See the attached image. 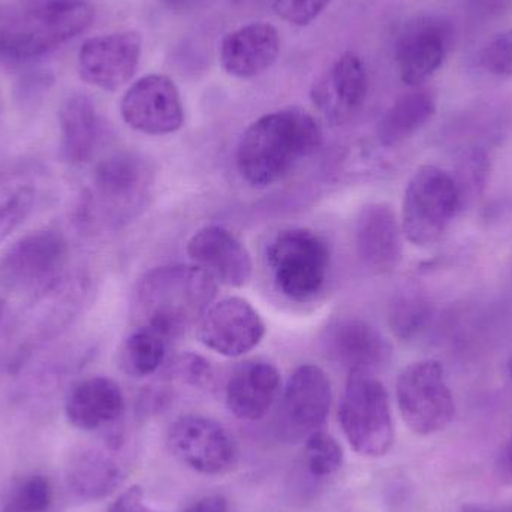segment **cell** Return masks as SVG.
Here are the masks:
<instances>
[{
    "instance_id": "obj_1",
    "label": "cell",
    "mask_w": 512,
    "mask_h": 512,
    "mask_svg": "<svg viewBox=\"0 0 512 512\" xmlns=\"http://www.w3.org/2000/svg\"><path fill=\"white\" fill-rule=\"evenodd\" d=\"M216 292L218 282L198 265L152 268L132 292V319L137 328H149L168 340L200 322Z\"/></svg>"
},
{
    "instance_id": "obj_2",
    "label": "cell",
    "mask_w": 512,
    "mask_h": 512,
    "mask_svg": "<svg viewBox=\"0 0 512 512\" xmlns=\"http://www.w3.org/2000/svg\"><path fill=\"white\" fill-rule=\"evenodd\" d=\"M322 143L318 120L303 108H283L256 119L240 138L236 162L240 176L255 188L282 180Z\"/></svg>"
},
{
    "instance_id": "obj_3",
    "label": "cell",
    "mask_w": 512,
    "mask_h": 512,
    "mask_svg": "<svg viewBox=\"0 0 512 512\" xmlns=\"http://www.w3.org/2000/svg\"><path fill=\"white\" fill-rule=\"evenodd\" d=\"M87 0H18L0 5V60L26 63L68 44L92 26Z\"/></svg>"
},
{
    "instance_id": "obj_4",
    "label": "cell",
    "mask_w": 512,
    "mask_h": 512,
    "mask_svg": "<svg viewBox=\"0 0 512 512\" xmlns=\"http://www.w3.org/2000/svg\"><path fill=\"white\" fill-rule=\"evenodd\" d=\"M152 186L149 164L132 153L99 162L81 195L75 218L84 230H110L128 222L146 204Z\"/></svg>"
},
{
    "instance_id": "obj_5",
    "label": "cell",
    "mask_w": 512,
    "mask_h": 512,
    "mask_svg": "<svg viewBox=\"0 0 512 512\" xmlns=\"http://www.w3.org/2000/svg\"><path fill=\"white\" fill-rule=\"evenodd\" d=\"M267 262L277 289L289 300L309 301L324 289L330 273L327 240L307 228H289L274 236Z\"/></svg>"
},
{
    "instance_id": "obj_6",
    "label": "cell",
    "mask_w": 512,
    "mask_h": 512,
    "mask_svg": "<svg viewBox=\"0 0 512 512\" xmlns=\"http://www.w3.org/2000/svg\"><path fill=\"white\" fill-rule=\"evenodd\" d=\"M462 206L454 177L435 165H423L405 189L400 222L403 236L415 246L439 242Z\"/></svg>"
},
{
    "instance_id": "obj_7",
    "label": "cell",
    "mask_w": 512,
    "mask_h": 512,
    "mask_svg": "<svg viewBox=\"0 0 512 512\" xmlns=\"http://www.w3.org/2000/svg\"><path fill=\"white\" fill-rule=\"evenodd\" d=\"M339 423L360 456H385L394 444L390 399L384 385L367 373H349L339 408Z\"/></svg>"
},
{
    "instance_id": "obj_8",
    "label": "cell",
    "mask_w": 512,
    "mask_h": 512,
    "mask_svg": "<svg viewBox=\"0 0 512 512\" xmlns=\"http://www.w3.org/2000/svg\"><path fill=\"white\" fill-rule=\"evenodd\" d=\"M396 399L403 421L415 435L442 432L456 415L453 393L439 361H415L405 367L397 378Z\"/></svg>"
},
{
    "instance_id": "obj_9",
    "label": "cell",
    "mask_w": 512,
    "mask_h": 512,
    "mask_svg": "<svg viewBox=\"0 0 512 512\" xmlns=\"http://www.w3.org/2000/svg\"><path fill=\"white\" fill-rule=\"evenodd\" d=\"M68 243L53 230L21 237L0 259V280L17 291L41 294L65 277Z\"/></svg>"
},
{
    "instance_id": "obj_10",
    "label": "cell",
    "mask_w": 512,
    "mask_h": 512,
    "mask_svg": "<svg viewBox=\"0 0 512 512\" xmlns=\"http://www.w3.org/2000/svg\"><path fill=\"white\" fill-rule=\"evenodd\" d=\"M171 454L192 471L225 475L239 462L236 442L227 429L212 418L185 415L171 424L167 436Z\"/></svg>"
},
{
    "instance_id": "obj_11",
    "label": "cell",
    "mask_w": 512,
    "mask_h": 512,
    "mask_svg": "<svg viewBox=\"0 0 512 512\" xmlns=\"http://www.w3.org/2000/svg\"><path fill=\"white\" fill-rule=\"evenodd\" d=\"M120 113L129 128L147 135L174 134L185 123L179 87L162 74L135 81L123 95Z\"/></svg>"
},
{
    "instance_id": "obj_12",
    "label": "cell",
    "mask_w": 512,
    "mask_h": 512,
    "mask_svg": "<svg viewBox=\"0 0 512 512\" xmlns=\"http://www.w3.org/2000/svg\"><path fill=\"white\" fill-rule=\"evenodd\" d=\"M143 39L135 30L93 36L78 51V74L90 86L116 92L137 74Z\"/></svg>"
},
{
    "instance_id": "obj_13",
    "label": "cell",
    "mask_w": 512,
    "mask_h": 512,
    "mask_svg": "<svg viewBox=\"0 0 512 512\" xmlns=\"http://www.w3.org/2000/svg\"><path fill=\"white\" fill-rule=\"evenodd\" d=\"M454 38L453 24L438 15H423L403 27L396 42V63L403 83L418 87L441 69Z\"/></svg>"
},
{
    "instance_id": "obj_14",
    "label": "cell",
    "mask_w": 512,
    "mask_h": 512,
    "mask_svg": "<svg viewBox=\"0 0 512 512\" xmlns=\"http://www.w3.org/2000/svg\"><path fill=\"white\" fill-rule=\"evenodd\" d=\"M198 336L216 354L242 357L264 339L265 324L248 300L230 297L206 310L198 322Z\"/></svg>"
},
{
    "instance_id": "obj_15",
    "label": "cell",
    "mask_w": 512,
    "mask_h": 512,
    "mask_svg": "<svg viewBox=\"0 0 512 512\" xmlns=\"http://www.w3.org/2000/svg\"><path fill=\"white\" fill-rule=\"evenodd\" d=\"M188 255L216 282L231 288L248 285L254 271L246 246L231 231L218 225L198 230L188 242Z\"/></svg>"
},
{
    "instance_id": "obj_16",
    "label": "cell",
    "mask_w": 512,
    "mask_h": 512,
    "mask_svg": "<svg viewBox=\"0 0 512 512\" xmlns=\"http://www.w3.org/2000/svg\"><path fill=\"white\" fill-rule=\"evenodd\" d=\"M331 360L349 373L373 375L390 364L393 348L387 337L360 319L337 322L324 340Z\"/></svg>"
},
{
    "instance_id": "obj_17",
    "label": "cell",
    "mask_w": 512,
    "mask_h": 512,
    "mask_svg": "<svg viewBox=\"0 0 512 512\" xmlns=\"http://www.w3.org/2000/svg\"><path fill=\"white\" fill-rule=\"evenodd\" d=\"M402 224L387 203L364 206L355 222V249L361 261L376 273H391L402 261Z\"/></svg>"
},
{
    "instance_id": "obj_18",
    "label": "cell",
    "mask_w": 512,
    "mask_h": 512,
    "mask_svg": "<svg viewBox=\"0 0 512 512\" xmlns=\"http://www.w3.org/2000/svg\"><path fill=\"white\" fill-rule=\"evenodd\" d=\"M331 397V382L321 367H297L283 391L282 412L288 429L300 435L321 430L330 412Z\"/></svg>"
},
{
    "instance_id": "obj_19",
    "label": "cell",
    "mask_w": 512,
    "mask_h": 512,
    "mask_svg": "<svg viewBox=\"0 0 512 512\" xmlns=\"http://www.w3.org/2000/svg\"><path fill=\"white\" fill-rule=\"evenodd\" d=\"M369 93V75L363 59L354 51L342 54L321 81L315 84L312 98L331 120L342 122L357 113Z\"/></svg>"
},
{
    "instance_id": "obj_20",
    "label": "cell",
    "mask_w": 512,
    "mask_h": 512,
    "mask_svg": "<svg viewBox=\"0 0 512 512\" xmlns=\"http://www.w3.org/2000/svg\"><path fill=\"white\" fill-rule=\"evenodd\" d=\"M279 53L280 36L276 27L256 21L225 36L221 44L222 68L233 77L248 80L268 71Z\"/></svg>"
},
{
    "instance_id": "obj_21",
    "label": "cell",
    "mask_w": 512,
    "mask_h": 512,
    "mask_svg": "<svg viewBox=\"0 0 512 512\" xmlns=\"http://www.w3.org/2000/svg\"><path fill=\"white\" fill-rule=\"evenodd\" d=\"M280 391V373L274 364L249 360L240 364L228 379L225 399L234 417L258 421L267 415Z\"/></svg>"
},
{
    "instance_id": "obj_22",
    "label": "cell",
    "mask_w": 512,
    "mask_h": 512,
    "mask_svg": "<svg viewBox=\"0 0 512 512\" xmlns=\"http://www.w3.org/2000/svg\"><path fill=\"white\" fill-rule=\"evenodd\" d=\"M65 411L72 426L92 432L110 426L122 417L125 397L114 379L93 376L72 388Z\"/></svg>"
},
{
    "instance_id": "obj_23",
    "label": "cell",
    "mask_w": 512,
    "mask_h": 512,
    "mask_svg": "<svg viewBox=\"0 0 512 512\" xmlns=\"http://www.w3.org/2000/svg\"><path fill=\"white\" fill-rule=\"evenodd\" d=\"M60 156L71 165L87 164L98 152L102 120L89 96L75 93L63 101L59 111Z\"/></svg>"
},
{
    "instance_id": "obj_24",
    "label": "cell",
    "mask_w": 512,
    "mask_h": 512,
    "mask_svg": "<svg viewBox=\"0 0 512 512\" xmlns=\"http://www.w3.org/2000/svg\"><path fill=\"white\" fill-rule=\"evenodd\" d=\"M125 471L116 456L99 448H84L69 459V489L86 501L107 498L122 484Z\"/></svg>"
},
{
    "instance_id": "obj_25",
    "label": "cell",
    "mask_w": 512,
    "mask_h": 512,
    "mask_svg": "<svg viewBox=\"0 0 512 512\" xmlns=\"http://www.w3.org/2000/svg\"><path fill=\"white\" fill-rule=\"evenodd\" d=\"M436 113V98L430 90L418 89L400 96L382 116L376 135L381 146L396 147L417 134Z\"/></svg>"
},
{
    "instance_id": "obj_26",
    "label": "cell",
    "mask_w": 512,
    "mask_h": 512,
    "mask_svg": "<svg viewBox=\"0 0 512 512\" xmlns=\"http://www.w3.org/2000/svg\"><path fill=\"white\" fill-rule=\"evenodd\" d=\"M510 117V108L504 102H478L450 123L448 137L459 141L462 149H469V147L486 149V144L504 134L510 123Z\"/></svg>"
},
{
    "instance_id": "obj_27",
    "label": "cell",
    "mask_w": 512,
    "mask_h": 512,
    "mask_svg": "<svg viewBox=\"0 0 512 512\" xmlns=\"http://www.w3.org/2000/svg\"><path fill=\"white\" fill-rule=\"evenodd\" d=\"M38 185L20 168H0V242L8 239L35 209Z\"/></svg>"
},
{
    "instance_id": "obj_28",
    "label": "cell",
    "mask_w": 512,
    "mask_h": 512,
    "mask_svg": "<svg viewBox=\"0 0 512 512\" xmlns=\"http://www.w3.org/2000/svg\"><path fill=\"white\" fill-rule=\"evenodd\" d=\"M167 357V339L149 328H137L123 343L120 363L135 378L153 375Z\"/></svg>"
},
{
    "instance_id": "obj_29",
    "label": "cell",
    "mask_w": 512,
    "mask_h": 512,
    "mask_svg": "<svg viewBox=\"0 0 512 512\" xmlns=\"http://www.w3.org/2000/svg\"><path fill=\"white\" fill-rule=\"evenodd\" d=\"M432 316V303L426 298L420 295H403L391 304V330L399 339H415L426 330Z\"/></svg>"
},
{
    "instance_id": "obj_30",
    "label": "cell",
    "mask_w": 512,
    "mask_h": 512,
    "mask_svg": "<svg viewBox=\"0 0 512 512\" xmlns=\"http://www.w3.org/2000/svg\"><path fill=\"white\" fill-rule=\"evenodd\" d=\"M343 463V451L339 442L328 433L313 432L304 447L303 465L316 480L333 477Z\"/></svg>"
},
{
    "instance_id": "obj_31",
    "label": "cell",
    "mask_w": 512,
    "mask_h": 512,
    "mask_svg": "<svg viewBox=\"0 0 512 512\" xmlns=\"http://www.w3.org/2000/svg\"><path fill=\"white\" fill-rule=\"evenodd\" d=\"M460 155L462 158L459 161V168L456 176L453 177L459 188L462 204H465V201L477 197L481 189L486 186L490 165L486 149L469 147V149H462Z\"/></svg>"
},
{
    "instance_id": "obj_32",
    "label": "cell",
    "mask_w": 512,
    "mask_h": 512,
    "mask_svg": "<svg viewBox=\"0 0 512 512\" xmlns=\"http://www.w3.org/2000/svg\"><path fill=\"white\" fill-rule=\"evenodd\" d=\"M53 502L50 481L42 475L21 480L11 490L3 512H47Z\"/></svg>"
},
{
    "instance_id": "obj_33",
    "label": "cell",
    "mask_w": 512,
    "mask_h": 512,
    "mask_svg": "<svg viewBox=\"0 0 512 512\" xmlns=\"http://www.w3.org/2000/svg\"><path fill=\"white\" fill-rule=\"evenodd\" d=\"M480 65L490 74L512 77V30L499 33L481 50Z\"/></svg>"
},
{
    "instance_id": "obj_34",
    "label": "cell",
    "mask_w": 512,
    "mask_h": 512,
    "mask_svg": "<svg viewBox=\"0 0 512 512\" xmlns=\"http://www.w3.org/2000/svg\"><path fill=\"white\" fill-rule=\"evenodd\" d=\"M333 0H274L273 8L282 20L304 27L316 20Z\"/></svg>"
},
{
    "instance_id": "obj_35",
    "label": "cell",
    "mask_w": 512,
    "mask_h": 512,
    "mask_svg": "<svg viewBox=\"0 0 512 512\" xmlns=\"http://www.w3.org/2000/svg\"><path fill=\"white\" fill-rule=\"evenodd\" d=\"M174 372H176L177 378L182 379L186 384L195 385V387L209 384L213 376L209 361L195 354L180 357L174 364Z\"/></svg>"
},
{
    "instance_id": "obj_36",
    "label": "cell",
    "mask_w": 512,
    "mask_h": 512,
    "mask_svg": "<svg viewBox=\"0 0 512 512\" xmlns=\"http://www.w3.org/2000/svg\"><path fill=\"white\" fill-rule=\"evenodd\" d=\"M108 512H158L153 510L144 498L141 487L134 486L125 490L116 501L111 504Z\"/></svg>"
},
{
    "instance_id": "obj_37",
    "label": "cell",
    "mask_w": 512,
    "mask_h": 512,
    "mask_svg": "<svg viewBox=\"0 0 512 512\" xmlns=\"http://www.w3.org/2000/svg\"><path fill=\"white\" fill-rule=\"evenodd\" d=\"M183 512H228V502L222 496H207Z\"/></svg>"
},
{
    "instance_id": "obj_38",
    "label": "cell",
    "mask_w": 512,
    "mask_h": 512,
    "mask_svg": "<svg viewBox=\"0 0 512 512\" xmlns=\"http://www.w3.org/2000/svg\"><path fill=\"white\" fill-rule=\"evenodd\" d=\"M209 0H164V5L173 12H189L200 8Z\"/></svg>"
},
{
    "instance_id": "obj_39",
    "label": "cell",
    "mask_w": 512,
    "mask_h": 512,
    "mask_svg": "<svg viewBox=\"0 0 512 512\" xmlns=\"http://www.w3.org/2000/svg\"><path fill=\"white\" fill-rule=\"evenodd\" d=\"M502 466H504L505 474L512 478V433L510 442H508L507 448H505L504 457H502Z\"/></svg>"
},
{
    "instance_id": "obj_40",
    "label": "cell",
    "mask_w": 512,
    "mask_h": 512,
    "mask_svg": "<svg viewBox=\"0 0 512 512\" xmlns=\"http://www.w3.org/2000/svg\"><path fill=\"white\" fill-rule=\"evenodd\" d=\"M460 512H512V507L510 508H492V507H484V505H466V507L462 508Z\"/></svg>"
},
{
    "instance_id": "obj_41",
    "label": "cell",
    "mask_w": 512,
    "mask_h": 512,
    "mask_svg": "<svg viewBox=\"0 0 512 512\" xmlns=\"http://www.w3.org/2000/svg\"><path fill=\"white\" fill-rule=\"evenodd\" d=\"M2 313H3V307H2V303H0V321H2Z\"/></svg>"
},
{
    "instance_id": "obj_42",
    "label": "cell",
    "mask_w": 512,
    "mask_h": 512,
    "mask_svg": "<svg viewBox=\"0 0 512 512\" xmlns=\"http://www.w3.org/2000/svg\"><path fill=\"white\" fill-rule=\"evenodd\" d=\"M510 369H511V375H512V361H511V366H510Z\"/></svg>"
}]
</instances>
